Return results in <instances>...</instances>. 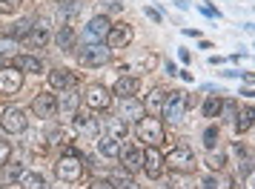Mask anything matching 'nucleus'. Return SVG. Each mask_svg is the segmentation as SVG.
I'll return each instance as SVG.
<instances>
[{"label": "nucleus", "mask_w": 255, "mask_h": 189, "mask_svg": "<svg viewBox=\"0 0 255 189\" xmlns=\"http://www.w3.org/2000/svg\"><path fill=\"white\" fill-rule=\"evenodd\" d=\"M109 58H112V49L104 46V43H86V46L81 49V55H78L81 66H86V69L104 66V63H109Z\"/></svg>", "instance_id": "obj_1"}, {"label": "nucleus", "mask_w": 255, "mask_h": 189, "mask_svg": "<svg viewBox=\"0 0 255 189\" xmlns=\"http://www.w3.org/2000/svg\"><path fill=\"white\" fill-rule=\"evenodd\" d=\"M83 158L81 155H63L58 164H55V175L60 178V181H81V175H83Z\"/></svg>", "instance_id": "obj_2"}, {"label": "nucleus", "mask_w": 255, "mask_h": 189, "mask_svg": "<svg viewBox=\"0 0 255 189\" xmlns=\"http://www.w3.org/2000/svg\"><path fill=\"white\" fill-rule=\"evenodd\" d=\"M163 164L172 172H195V155H192L189 146H175L172 152L163 158Z\"/></svg>", "instance_id": "obj_3"}, {"label": "nucleus", "mask_w": 255, "mask_h": 189, "mask_svg": "<svg viewBox=\"0 0 255 189\" xmlns=\"http://www.w3.org/2000/svg\"><path fill=\"white\" fill-rule=\"evenodd\" d=\"M138 138L146 146H161L163 143V126L158 118H152V115H146V118L138 120Z\"/></svg>", "instance_id": "obj_4"}, {"label": "nucleus", "mask_w": 255, "mask_h": 189, "mask_svg": "<svg viewBox=\"0 0 255 189\" xmlns=\"http://www.w3.org/2000/svg\"><path fill=\"white\" fill-rule=\"evenodd\" d=\"M83 103H86L89 109H95V112H106V109L112 106V92H109L106 86H101V83H95V86L86 89Z\"/></svg>", "instance_id": "obj_5"}, {"label": "nucleus", "mask_w": 255, "mask_h": 189, "mask_svg": "<svg viewBox=\"0 0 255 189\" xmlns=\"http://www.w3.org/2000/svg\"><path fill=\"white\" fill-rule=\"evenodd\" d=\"M109 29H112V23L106 20V14H98V17H92V20L86 23L83 40H86V43H104L106 35H109Z\"/></svg>", "instance_id": "obj_6"}, {"label": "nucleus", "mask_w": 255, "mask_h": 189, "mask_svg": "<svg viewBox=\"0 0 255 189\" xmlns=\"http://www.w3.org/2000/svg\"><path fill=\"white\" fill-rule=\"evenodd\" d=\"M184 109H186V97H184V92H172V94H166V97H163V109H161V115H163L166 120L178 123V120L184 118Z\"/></svg>", "instance_id": "obj_7"}, {"label": "nucleus", "mask_w": 255, "mask_h": 189, "mask_svg": "<svg viewBox=\"0 0 255 189\" xmlns=\"http://www.w3.org/2000/svg\"><path fill=\"white\" fill-rule=\"evenodd\" d=\"M0 126L9 132V135H20V132H26V126H29V118H26L23 109H6L3 118H0Z\"/></svg>", "instance_id": "obj_8"}, {"label": "nucleus", "mask_w": 255, "mask_h": 189, "mask_svg": "<svg viewBox=\"0 0 255 189\" xmlns=\"http://www.w3.org/2000/svg\"><path fill=\"white\" fill-rule=\"evenodd\" d=\"M23 86V72H17L14 66H3L0 69V94H14Z\"/></svg>", "instance_id": "obj_9"}, {"label": "nucleus", "mask_w": 255, "mask_h": 189, "mask_svg": "<svg viewBox=\"0 0 255 189\" xmlns=\"http://www.w3.org/2000/svg\"><path fill=\"white\" fill-rule=\"evenodd\" d=\"M132 43V26L129 23H118L109 29V35H106V46L109 49H124Z\"/></svg>", "instance_id": "obj_10"}, {"label": "nucleus", "mask_w": 255, "mask_h": 189, "mask_svg": "<svg viewBox=\"0 0 255 189\" xmlns=\"http://www.w3.org/2000/svg\"><path fill=\"white\" fill-rule=\"evenodd\" d=\"M32 112H35V118H52L58 112V97L49 92H40L32 103Z\"/></svg>", "instance_id": "obj_11"}, {"label": "nucleus", "mask_w": 255, "mask_h": 189, "mask_svg": "<svg viewBox=\"0 0 255 189\" xmlns=\"http://www.w3.org/2000/svg\"><path fill=\"white\" fill-rule=\"evenodd\" d=\"M143 172H146V175L149 178H158L163 172V155L158 152V146H149V149H146V152H143Z\"/></svg>", "instance_id": "obj_12"}, {"label": "nucleus", "mask_w": 255, "mask_h": 189, "mask_svg": "<svg viewBox=\"0 0 255 189\" xmlns=\"http://www.w3.org/2000/svg\"><path fill=\"white\" fill-rule=\"evenodd\" d=\"M98 123L104 126V135H112V138H124L127 135V120L115 118V115H104V118H98Z\"/></svg>", "instance_id": "obj_13"}, {"label": "nucleus", "mask_w": 255, "mask_h": 189, "mask_svg": "<svg viewBox=\"0 0 255 189\" xmlns=\"http://www.w3.org/2000/svg\"><path fill=\"white\" fill-rule=\"evenodd\" d=\"M20 178H23V166H20V164H9V161H6V164L0 166V187H3V189L14 187Z\"/></svg>", "instance_id": "obj_14"}, {"label": "nucleus", "mask_w": 255, "mask_h": 189, "mask_svg": "<svg viewBox=\"0 0 255 189\" xmlns=\"http://www.w3.org/2000/svg\"><path fill=\"white\" fill-rule=\"evenodd\" d=\"M12 66L17 72H32V75H40V72H43V63H40V58H35V55H17V58L12 60Z\"/></svg>", "instance_id": "obj_15"}, {"label": "nucleus", "mask_w": 255, "mask_h": 189, "mask_svg": "<svg viewBox=\"0 0 255 189\" xmlns=\"http://www.w3.org/2000/svg\"><path fill=\"white\" fill-rule=\"evenodd\" d=\"M78 83V78L72 75V72H66V69H55V72H49V86L52 89H69V86H75Z\"/></svg>", "instance_id": "obj_16"}, {"label": "nucleus", "mask_w": 255, "mask_h": 189, "mask_svg": "<svg viewBox=\"0 0 255 189\" xmlns=\"http://www.w3.org/2000/svg\"><path fill=\"white\" fill-rule=\"evenodd\" d=\"M138 89H140V81L138 78H129V75L118 78V83H115V94H121V97H135Z\"/></svg>", "instance_id": "obj_17"}, {"label": "nucleus", "mask_w": 255, "mask_h": 189, "mask_svg": "<svg viewBox=\"0 0 255 189\" xmlns=\"http://www.w3.org/2000/svg\"><path fill=\"white\" fill-rule=\"evenodd\" d=\"M121 120H135V118H143V106H140L135 97H124V103H121Z\"/></svg>", "instance_id": "obj_18"}, {"label": "nucleus", "mask_w": 255, "mask_h": 189, "mask_svg": "<svg viewBox=\"0 0 255 189\" xmlns=\"http://www.w3.org/2000/svg\"><path fill=\"white\" fill-rule=\"evenodd\" d=\"M163 97H166V92H163V89H152V92L146 94V100H143V109L149 112L152 118H155V115H161V109H163Z\"/></svg>", "instance_id": "obj_19"}, {"label": "nucleus", "mask_w": 255, "mask_h": 189, "mask_svg": "<svg viewBox=\"0 0 255 189\" xmlns=\"http://www.w3.org/2000/svg\"><path fill=\"white\" fill-rule=\"evenodd\" d=\"M121 161H124V166H127V172H135V169H140V164H143V152H138V149H124L121 146Z\"/></svg>", "instance_id": "obj_20"}, {"label": "nucleus", "mask_w": 255, "mask_h": 189, "mask_svg": "<svg viewBox=\"0 0 255 189\" xmlns=\"http://www.w3.org/2000/svg\"><path fill=\"white\" fill-rule=\"evenodd\" d=\"M98 149H101L106 158H118V155H121V141L112 138V135H101V138H98Z\"/></svg>", "instance_id": "obj_21"}, {"label": "nucleus", "mask_w": 255, "mask_h": 189, "mask_svg": "<svg viewBox=\"0 0 255 189\" xmlns=\"http://www.w3.org/2000/svg\"><path fill=\"white\" fill-rule=\"evenodd\" d=\"M26 40H29V46H35V49L46 46V43H49V29L43 23L35 26V29H29V37H26Z\"/></svg>", "instance_id": "obj_22"}, {"label": "nucleus", "mask_w": 255, "mask_h": 189, "mask_svg": "<svg viewBox=\"0 0 255 189\" xmlns=\"http://www.w3.org/2000/svg\"><path fill=\"white\" fill-rule=\"evenodd\" d=\"M207 189H235V181H232L230 175H224V172H218V175L207 178V184H204Z\"/></svg>", "instance_id": "obj_23"}, {"label": "nucleus", "mask_w": 255, "mask_h": 189, "mask_svg": "<svg viewBox=\"0 0 255 189\" xmlns=\"http://www.w3.org/2000/svg\"><path fill=\"white\" fill-rule=\"evenodd\" d=\"M72 46H75V29H72V26H60V32H58V49L69 52Z\"/></svg>", "instance_id": "obj_24"}, {"label": "nucleus", "mask_w": 255, "mask_h": 189, "mask_svg": "<svg viewBox=\"0 0 255 189\" xmlns=\"http://www.w3.org/2000/svg\"><path fill=\"white\" fill-rule=\"evenodd\" d=\"M250 126H253V109L247 106L244 112H238V115H235V129H238V132H247Z\"/></svg>", "instance_id": "obj_25"}, {"label": "nucleus", "mask_w": 255, "mask_h": 189, "mask_svg": "<svg viewBox=\"0 0 255 189\" xmlns=\"http://www.w3.org/2000/svg\"><path fill=\"white\" fill-rule=\"evenodd\" d=\"M221 109H224V100H221L218 94H212L207 103H204V118H215Z\"/></svg>", "instance_id": "obj_26"}, {"label": "nucleus", "mask_w": 255, "mask_h": 189, "mask_svg": "<svg viewBox=\"0 0 255 189\" xmlns=\"http://www.w3.org/2000/svg\"><path fill=\"white\" fill-rule=\"evenodd\" d=\"M109 184H112L115 189H135V181H132L129 175H112Z\"/></svg>", "instance_id": "obj_27"}, {"label": "nucleus", "mask_w": 255, "mask_h": 189, "mask_svg": "<svg viewBox=\"0 0 255 189\" xmlns=\"http://www.w3.org/2000/svg\"><path fill=\"white\" fill-rule=\"evenodd\" d=\"M23 187L26 189H46V184H43V178H40V175H26L23 178Z\"/></svg>", "instance_id": "obj_28"}, {"label": "nucleus", "mask_w": 255, "mask_h": 189, "mask_svg": "<svg viewBox=\"0 0 255 189\" xmlns=\"http://www.w3.org/2000/svg\"><path fill=\"white\" fill-rule=\"evenodd\" d=\"M20 3L23 0H0V14H12L20 9Z\"/></svg>", "instance_id": "obj_29"}, {"label": "nucleus", "mask_w": 255, "mask_h": 189, "mask_svg": "<svg viewBox=\"0 0 255 189\" xmlns=\"http://www.w3.org/2000/svg\"><path fill=\"white\" fill-rule=\"evenodd\" d=\"M215 143H218V126H209V129L204 132V146H207V149H212Z\"/></svg>", "instance_id": "obj_30"}, {"label": "nucleus", "mask_w": 255, "mask_h": 189, "mask_svg": "<svg viewBox=\"0 0 255 189\" xmlns=\"http://www.w3.org/2000/svg\"><path fill=\"white\" fill-rule=\"evenodd\" d=\"M101 9L106 12H121V0H101Z\"/></svg>", "instance_id": "obj_31"}, {"label": "nucleus", "mask_w": 255, "mask_h": 189, "mask_svg": "<svg viewBox=\"0 0 255 189\" xmlns=\"http://www.w3.org/2000/svg\"><path fill=\"white\" fill-rule=\"evenodd\" d=\"M9 158H12V146H9L6 141H0V166L6 164Z\"/></svg>", "instance_id": "obj_32"}, {"label": "nucleus", "mask_w": 255, "mask_h": 189, "mask_svg": "<svg viewBox=\"0 0 255 189\" xmlns=\"http://www.w3.org/2000/svg\"><path fill=\"white\" fill-rule=\"evenodd\" d=\"M32 23H35V20H20V23H17V29H14V35H17V37L29 35V29H32Z\"/></svg>", "instance_id": "obj_33"}, {"label": "nucleus", "mask_w": 255, "mask_h": 189, "mask_svg": "<svg viewBox=\"0 0 255 189\" xmlns=\"http://www.w3.org/2000/svg\"><path fill=\"white\" fill-rule=\"evenodd\" d=\"M207 164L212 166V169H218V172H221V169H224V155H209Z\"/></svg>", "instance_id": "obj_34"}, {"label": "nucleus", "mask_w": 255, "mask_h": 189, "mask_svg": "<svg viewBox=\"0 0 255 189\" xmlns=\"http://www.w3.org/2000/svg\"><path fill=\"white\" fill-rule=\"evenodd\" d=\"M89 189H115V187H112L109 181H92V187Z\"/></svg>", "instance_id": "obj_35"}, {"label": "nucleus", "mask_w": 255, "mask_h": 189, "mask_svg": "<svg viewBox=\"0 0 255 189\" xmlns=\"http://www.w3.org/2000/svg\"><path fill=\"white\" fill-rule=\"evenodd\" d=\"M146 14H149V17H152V20H155V23H158V20H161V14L155 12V9H146Z\"/></svg>", "instance_id": "obj_36"}]
</instances>
